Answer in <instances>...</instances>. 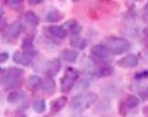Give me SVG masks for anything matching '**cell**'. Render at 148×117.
<instances>
[{"mask_svg":"<svg viewBox=\"0 0 148 117\" xmlns=\"http://www.w3.org/2000/svg\"><path fill=\"white\" fill-rule=\"evenodd\" d=\"M98 99V96L93 92H87V93H79L71 99L70 107L71 110L75 113H82L86 109H88L91 105H93Z\"/></svg>","mask_w":148,"mask_h":117,"instance_id":"6da1fadb","label":"cell"},{"mask_svg":"<svg viewBox=\"0 0 148 117\" xmlns=\"http://www.w3.org/2000/svg\"><path fill=\"white\" fill-rule=\"evenodd\" d=\"M23 74H24V72L21 68L9 67L1 75L0 82H1V84L6 89L17 88V86H19L22 84V82H23Z\"/></svg>","mask_w":148,"mask_h":117,"instance_id":"7a4b0ae2","label":"cell"},{"mask_svg":"<svg viewBox=\"0 0 148 117\" xmlns=\"http://www.w3.org/2000/svg\"><path fill=\"white\" fill-rule=\"evenodd\" d=\"M105 47L114 55H121L131 49V42L129 40L120 37H110L104 41Z\"/></svg>","mask_w":148,"mask_h":117,"instance_id":"3957f363","label":"cell"},{"mask_svg":"<svg viewBox=\"0 0 148 117\" xmlns=\"http://www.w3.org/2000/svg\"><path fill=\"white\" fill-rule=\"evenodd\" d=\"M79 76L80 74L77 69H75L73 67H67L65 71V75L60 78V91L64 93L70 92Z\"/></svg>","mask_w":148,"mask_h":117,"instance_id":"277c9868","label":"cell"},{"mask_svg":"<svg viewBox=\"0 0 148 117\" xmlns=\"http://www.w3.org/2000/svg\"><path fill=\"white\" fill-rule=\"evenodd\" d=\"M90 52L95 58L99 59L101 61H105V60H108L111 58V51L105 47V44H95L91 47L90 49Z\"/></svg>","mask_w":148,"mask_h":117,"instance_id":"5b68a950","label":"cell"},{"mask_svg":"<svg viewBox=\"0 0 148 117\" xmlns=\"http://www.w3.org/2000/svg\"><path fill=\"white\" fill-rule=\"evenodd\" d=\"M138 64H139V59L133 54H130L117 60V65L122 68H134L138 66Z\"/></svg>","mask_w":148,"mask_h":117,"instance_id":"8992f818","label":"cell"},{"mask_svg":"<svg viewBox=\"0 0 148 117\" xmlns=\"http://www.w3.org/2000/svg\"><path fill=\"white\" fill-rule=\"evenodd\" d=\"M60 67H62V64H60L59 58H54L49 60L46 64V74H47V76H50V78L56 76L58 74V72L60 71Z\"/></svg>","mask_w":148,"mask_h":117,"instance_id":"52a82bcc","label":"cell"},{"mask_svg":"<svg viewBox=\"0 0 148 117\" xmlns=\"http://www.w3.org/2000/svg\"><path fill=\"white\" fill-rule=\"evenodd\" d=\"M45 31L49 34V35H51V37H54L56 39H65L66 37H67V31L63 27V26H56V25H53V26H48V27H45Z\"/></svg>","mask_w":148,"mask_h":117,"instance_id":"ba28073f","label":"cell"},{"mask_svg":"<svg viewBox=\"0 0 148 117\" xmlns=\"http://www.w3.org/2000/svg\"><path fill=\"white\" fill-rule=\"evenodd\" d=\"M32 59L33 57L30 56L29 54H26L25 51H15L13 55V60L16 64L23 65V66H30L32 63Z\"/></svg>","mask_w":148,"mask_h":117,"instance_id":"9c48e42d","label":"cell"},{"mask_svg":"<svg viewBox=\"0 0 148 117\" xmlns=\"http://www.w3.org/2000/svg\"><path fill=\"white\" fill-rule=\"evenodd\" d=\"M22 31H23L22 24L19 22H14L7 29V37L10 38V40H16L21 35Z\"/></svg>","mask_w":148,"mask_h":117,"instance_id":"30bf717a","label":"cell"},{"mask_svg":"<svg viewBox=\"0 0 148 117\" xmlns=\"http://www.w3.org/2000/svg\"><path fill=\"white\" fill-rule=\"evenodd\" d=\"M41 86H42V90H43L46 93H48V95H54V93H55L56 83L53 78L47 76L45 80H42V82H41Z\"/></svg>","mask_w":148,"mask_h":117,"instance_id":"8fae6325","label":"cell"},{"mask_svg":"<svg viewBox=\"0 0 148 117\" xmlns=\"http://www.w3.org/2000/svg\"><path fill=\"white\" fill-rule=\"evenodd\" d=\"M26 99V95L24 91L22 90H15V91H12L9 95H8V102L9 103H18V102H23L24 100Z\"/></svg>","mask_w":148,"mask_h":117,"instance_id":"7c38bea8","label":"cell"},{"mask_svg":"<svg viewBox=\"0 0 148 117\" xmlns=\"http://www.w3.org/2000/svg\"><path fill=\"white\" fill-rule=\"evenodd\" d=\"M67 98L66 97H59L57 98L56 100H54L53 102H51V105H50V109H51V113L53 114H57V113H59L65 106H66V103H67Z\"/></svg>","mask_w":148,"mask_h":117,"instance_id":"4fadbf2b","label":"cell"},{"mask_svg":"<svg viewBox=\"0 0 148 117\" xmlns=\"http://www.w3.org/2000/svg\"><path fill=\"white\" fill-rule=\"evenodd\" d=\"M79 57V52L73 49H64L60 52V58L67 63H75Z\"/></svg>","mask_w":148,"mask_h":117,"instance_id":"5bb4252c","label":"cell"},{"mask_svg":"<svg viewBox=\"0 0 148 117\" xmlns=\"http://www.w3.org/2000/svg\"><path fill=\"white\" fill-rule=\"evenodd\" d=\"M87 40L84 39V38H81L79 34H76V35H73L71 40H70V44H71V47H73V48H76V49H79V50H83V49H86V47H87Z\"/></svg>","mask_w":148,"mask_h":117,"instance_id":"9a60e30c","label":"cell"},{"mask_svg":"<svg viewBox=\"0 0 148 117\" xmlns=\"http://www.w3.org/2000/svg\"><path fill=\"white\" fill-rule=\"evenodd\" d=\"M113 73H114V68L112 66H110V65L100 66V67L96 68V71H95V74L98 78H108V76H111Z\"/></svg>","mask_w":148,"mask_h":117,"instance_id":"2e32d148","label":"cell"},{"mask_svg":"<svg viewBox=\"0 0 148 117\" xmlns=\"http://www.w3.org/2000/svg\"><path fill=\"white\" fill-rule=\"evenodd\" d=\"M22 48H23V51H25L26 54H29L32 57H34L37 55V51H36L34 46H33V42L29 38H25L22 41Z\"/></svg>","mask_w":148,"mask_h":117,"instance_id":"e0dca14e","label":"cell"},{"mask_svg":"<svg viewBox=\"0 0 148 117\" xmlns=\"http://www.w3.org/2000/svg\"><path fill=\"white\" fill-rule=\"evenodd\" d=\"M63 18V14L58 12L57 9H51L47 15H46V22L48 23H56Z\"/></svg>","mask_w":148,"mask_h":117,"instance_id":"ac0fdd59","label":"cell"},{"mask_svg":"<svg viewBox=\"0 0 148 117\" xmlns=\"http://www.w3.org/2000/svg\"><path fill=\"white\" fill-rule=\"evenodd\" d=\"M140 103V99L136 96H128L127 99L124 100L123 105L127 107V108H130V109H133L136 107H138Z\"/></svg>","mask_w":148,"mask_h":117,"instance_id":"d6986e66","label":"cell"},{"mask_svg":"<svg viewBox=\"0 0 148 117\" xmlns=\"http://www.w3.org/2000/svg\"><path fill=\"white\" fill-rule=\"evenodd\" d=\"M41 82H42V80L39 78V76H37V75H32L31 78H29L27 86H29L30 90L36 91V90H38V89L41 86Z\"/></svg>","mask_w":148,"mask_h":117,"instance_id":"ffe728a7","label":"cell"},{"mask_svg":"<svg viewBox=\"0 0 148 117\" xmlns=\"http://www.w3.org/2000/svg\"><path fill=\"white\" fill-rule=\"evenodd\" d=\"M24 17H25V20H26L30 25H32V26H37L38 24L40 23L39 17H38L33 12H31V10L26 12V13H25V15H24Z\"/></svg>","mask_w":148,"mask_h":117,"instance_id":"44dd1931","label":"cell"},{"mask_svg":"<svg viewBox=\"0 0 148 117\" xmlns=\"http://www.w3.org/2000/svg\"><path fill=\"white\" fill-rule=\"evenodd\" d=\"M33 110L38 114H42L46 110V101L43 99H37L33 101Z\"/></svg>","mask_w":148,"mask_h":117,"instance_id":"7402d4cb","label":"cell"},{"mask_svg":"<svg viewBox=\"0 0 148 117\" xmlns=\"http://www.w3.org/2000/svg\"><path fill=\"white\" fill-rule=\"evenodd\" d=\"M7 5H9L12 8H18L23 3V0H6Z\"/></svg>","mask_w":148,"mask_h":117,"instance_id":"603a6c76","label":"cell"},{"mask_svg":"<svg viewBox=\"0 0 148 117\" xmlns=\"http://www.w3.org/2000/svg\"><path fill=\"white\" fill-rule=\"evenodd\" d=\"M81 31H82V26L79 24V23H76L75 25H74L73 27L70 30V32L73 34V35H76V34H80L81 33Z\"/></svg>","mask_w":148,"mask_h":117,"instance_id":"cb8c5ba5","label":"cell"},{"mask_svg":"<svg viewBox=\"0 0 148 117\" xmlns=\"http://www.w3.org/2000/svg\"><path fill=\"white\" fill-rule=\"evenodd\" d=\"M148 78V69L143 71V72H139V73H136V75H134L136 80H143V78Z\"/></svg>","mask_w":148,"mask_h":117,"instance_id":"d4e9b609","label":"cell"},{"mask_svg":"<svg viewBox=\"0 0 148 117\" xmlns=\"http://www.w3.org/2000/svg\"><path fill=\"white\" fill-rule=\"evenodd\" d=\"M139 97H140V99H141L143 101L148 100V88H145L144 90H141V91L139 92Z\"/></svg>","mask_w":148,"mask_h":117,"instance_id":"484cf974","label":"cell"},{"mask_svg":"<svg viewBox=\"0 0 148 117\" xmlns=\"http://www.w3.org/2000/svg\"><path fill=\"white\" fill-rule=\"evenodd\" d=\"M9 58V54L7 51H3V52H0V64H3L6 63Z\"/></svg>","mask_w":148,"mask_h":117,"instance_id":"4316f807","label":"cell"},{"mask_svg":"<svg viewBox=\"0 0 148 117\" xmlns=\"http://www.w3.org/2000/svg\"><path fill=\"white\" fill-rule=\"evenodd\" d=\"M45 0H29V3L32 5V6H37V5H40Z\"/></svg>","mask_w":148,"mask_h":117,"instance_id":"83f0119b","label":"cell"},{"mask_svg":"<svg viewBox=\"0 0 148 117\" xmlns=\"http://www.w3.org/2000/svg\"><path fill=\"white\" fill-rule=\"evenodd\" d=\"M145 14H146V16H148V2L146 3V6H145Z\"/></svg>","mask_w":148,"mask_h":117,"instance_id":"f1b7e54d","label":"cell"},{"mask_svg":"<svg viewBox=\"0 0 148 117\" xmlns=\"http://www.w3.org/2000/svg\"><path fill=\"white\" fill-rule=\"evenodd\" d=\"M144 33H145V35H146V37L148 38V26L146 27V29H145V30H144Z\"/></svg>","mask_w":148,"mask_h":117,"instance_id":"f546056e","label":"cell"},{"mask_svg":"<svg viewBox=\"0 0 148 117\" xmlns=\"http://www.w3.org/2000/svg\"><path fill=\"white\" fill-rule=\"evenodd\" d=\"M72 1H73V2H77V1H79V0H72Z\"/></svg>","mask_w":148,"mask_h":117,"instance_id":"4dcf8cb0","label":"cell"}]
</instances>
